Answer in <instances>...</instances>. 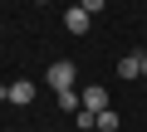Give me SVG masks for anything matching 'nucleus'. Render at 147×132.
<instances>
[{
    "instance_id": "423d86ee",
    "label": "nucleus",
    "mask_w": 147,
    "mask_h": 132,
    "mask_svg": "<svg viewBox=\"0 0 147 132\" xmlns=\"http://www.w3.org/2000/svg\"><path fill=\"white\" fill-rule=\"evenodd\" d=\"M59 108H64V113H79V108H84V93L64 88V93H59Z\"/></svg>"
},
{
    "instance_id": "f03ea898",
    "label": "nucleus",
    "mask_w": 147,
    "mask_h": 132,
    "mask_svg": "<svg viewBox=\"0 0 147 132\" xmlns=\"http://www.w3.org/2000/svg\"><path fill=\"white\" fill-rule=\"evenodd\" d=\"M0 103H20V108H30V103H34V83H30V78L5 83V88H0Z\"/></svg>"
},
{
    "instance_id": "39448f33",
    "label": "nucleus",
    "mask_w": 147,
    "mask_h": 132,
    "mask_svg": "<svg viewBox=\"0 0 147 132\" xmlns=\"http://www.w3.org/2000/svg\"><path fill=\"white\" fill-rule=\"evenodd\" d=\"M84 108H88V113H103V108H108V88H98V83L84 88Z\"/></svg>"
},
{
    "instance_id": "6e6552de",
    "label": "nucleus",
    "mask_w": 147,
    "mask_h": 132,
    "mask_svg": "<svg viewBox=\"0 0 147 132\" xmlns=\"http://www.w3.org/2000/svg\"><path fill=\"white\" fill-rule=\"evenodd\" d=\"M103 5H108V0H79V10H88V15H98Z\"/></svg>"
},
{
    "instance_id": "0eeeda50",
    "label": "nucleus",
    "mask_w": 147,
    "mask_h": 132,
    "mask_svg": "<svg viewBox=\"0 0 147 132\" xmlns=\"http://www.w3.org/2000/svg\"><path fill=\"white\" fill-rule=\"evenodd\" d=\"M118 122H123V117H118L113 108H103V113H98V132H118Z\"/></svg>"
},
{
    "instance_id": "9d476101",
    "label": "nucleus",
    "mask_w": 147,
    "mask_h": 132,
    "mask_svg": "<svg viewBox=\"0 0 147 132\" xmlns=\"http://www.w3.org/2000/svg\"><path fill=\"white\" fill-rule=\"evenodd\" d=\"M54 132H64V127H54Z\"/></svg>"
},
{
    "instance_id": "1a4fd4ad",
    "label": "nucleus",
    "mask_w": 147,
    "mask_h": 132,
    "mask_svg": "<svg viewBox=\"0 0 147 132\" xmlns=\"http://www.w3.org/2000/svg\"><path fill=\"white\" fill-rule=\"evenodd\" d=\"M142 78H147V59H142Z\"/></svg>"
},
{
    "instance_id": "f257e3e1",
    "label": "nucleus",
    "mask_w": 147,
    "mask_h": 132,
    "mask_svg": "<svg viewBox=\"0 0 147 132\" xmlns=\"http://www.w3.org/2000/svg\"><path fill=\"white\" fill-rule=\"evenodd\" d=\"M44 78H49V88H54V93H64V88H74V78H79V69H74V59H54Z\"/></svg>"
},
{
    "instance_id": "20e7f679",
    "label": "nucleus",
    "mask_w": 147,
    "mask_h": 132,
    "mask_svg": "<svg viewBox=\"0 0 147 132\" xmlns=\"http://www.w3.org/2000/svg\"><path fill=\"white\" fill-rule=\"evenodd\" d=\"M118 78H142V54H123L118 59Z\"/></svg>"
},
{
    "instance_id": "7ed1b4c3",
    "label": "nucleus",
    "mask_w": 147,
    "mask_h": 132,
    "mask_svg": "<svg viewBox=\"0 0 147 132\" xmlns=\"http://www.w3.org/2000/svg\"><path fill=\"white\" fill-rule=\"evenodd\" d=\"M88 20H93V15L79 10V5H69V10H64V29H69V34H88Z\"/></svg>"
}]
</instances>
